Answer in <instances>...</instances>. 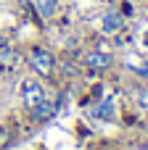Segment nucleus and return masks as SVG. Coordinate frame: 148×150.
<instances>
[{"mask_svg": "<svg viewBox=\"0 0 148 150\" xmlns=\"http://www.w3.org/2000/svg\"><path fill=\"white\" fill-rule=\"evenodd\" d=\"M122 24H124V21H122V16H119L117 11H111V13H106V16H103L101 29H103L106 34H114V32H119V29H122Z\"/></svg>", "mask_w": 148, "mask_h": 150, "instance_id": "nucleus-5", "label": "nucleus"}, {"mask_svg": "<svg viewBox=\"0 0 148 150\" xmlns=\"http://www.w3.org/2000/svg\"><path fill=\"white\" fill-rule=\"evenodd\" d=\"M53 113H56V103H53V100H48V98H42V100L32 108V116H34L37 121H48Z\"/></svg>", "mask_w": 148, "mask_h": 150, "instance_id": "nucleus-3", "label": "nucleus"}, {"mask_svg": "<svg viewBox=\"0 0 148 150\" xmlns=\"http://www.w3.org/2000/svg\"><path fill=\"white\" fill-rule=\"evenodd\" d=\"M82 63L90 66V69H109V66H111V58H109L106 53H85Z\"/></svg>", "mask_w": 148, "mask_h": 150, "instance_id": "nucleus-4", "label": "nucleus"}, {"mask_svg": "<svg viewBox=\"0 0 148 150\" xmlns=\"http://www.w3.org/2000/svg\"><path fill=\"white\" fill-rule=\"evenodd\" d=\"M5 140H8V132H5V129H3V132H0V145H3V142H5Z\"/></svg>", "mask_w": 148, "mask_h": 150, "instance_id": "nucleus-10", "label": "nucleus"}, {"mask_svg": "<svg viewBox=\"0 0 148 150\" xmlns=\"http://www.w3.org/2000/svg\"><path fill=\"white\" fill-rule=\"evenodd\" d=\"M138 100H140V105L148 111V90H140V92H138Z\"/></svg>", "mask_w": 148, "mask_h": 150, "instance_id": "nucleus-9", "label": "nucleus"}, {"mask_svg": "<svg viewBox=\"0 0 148 150\" xmlns=\"http://www.w3.org/2000/svg\"><path fill=\"white\" fill-rule=\"evenodd\" d=\"M19 63V53L8 45H0V69H13Z\"/></svg>", "mask_w": 148, "mask_h": 150, "instance_id": "nucleus-6", "label": "nucleus"}, {"mask_svg": "<svg viewBox=\"0 0 148 150\" xmlns=\"http://www.w3.org/2000/svg\"><path fill=\"white\" fill-rule=\"evenodd\" d=\"M93 113H95L98 119H106V121H111V119H114V113H117V111H114V100H101V103L93 108Z\"/></svg>", "mask_w": 148, "mask_h": 150, "instance_id": "nucleus-8", "label": "nucleus"}, {"mask_svg": "<svg viewBox=\"0 0 148 150\" xmlns=\"http://www.w3.org/2000/svg\"><path fill=\"white\" fill-rule=\"evenodd\" d=\"M45 98V90H42V84L37 82V79H26V82H21V100H24V105L32 111L40 100Z\"/></svg>", "mask_w": 148, "mask_h": 150, "instance_id": "nucleus-2", "label": "nucleus"}, {"mask_svg": "<svg viewBox=\"0 0 148 150\" xmlns=\"http://www.w3.org/2000/svg\"><path fill=\"white\" fill-rule=\"evenodd\" d=\"M34 11H37L42 18H50V16H56V11H58V0H34Z\"/></svg>", "mask_w": 148, "mask_h": 150, "instance_id": "nucleus-7", "label": "nucleus"}, {"mask_svg": "<svg viewBox=\"0 0 148 150\" xmlns=\"http://www.w3.org/2000/svg\"><path fill=\"white\" fill-rule=\"evenodd\" d=\"M29 66L34 69V74L48 76V74L53 71V66H56L53 53H50V50H45V47H34V50L29 53Z\"/></svg>", "mask_w": 148, "mask_h": 150, "instance_id": "nucleus-1", "label": "nucleus"}]
</instances>
